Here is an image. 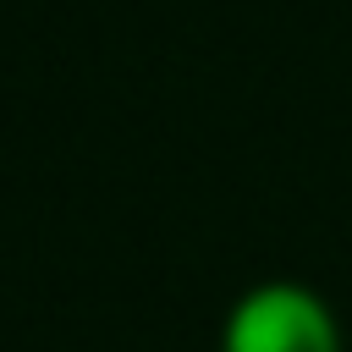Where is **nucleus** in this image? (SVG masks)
Instances as JSON below:
<instances>
[{"mask_svg":"<svg viewBox=\"0 0 352 352\" xmlns=\"http://www.w3.org/2000/svg\"><path fill=\"white\" fill-rule=\"evenodd\" d=\"M220 352H341V319L302 280H258L226 308Z\"/></svg>","mask_w":352,"mask_h":352,"instance_id":"obj_1","label":"nucleus"}]
</instances>
